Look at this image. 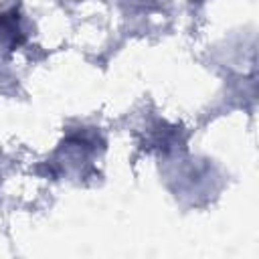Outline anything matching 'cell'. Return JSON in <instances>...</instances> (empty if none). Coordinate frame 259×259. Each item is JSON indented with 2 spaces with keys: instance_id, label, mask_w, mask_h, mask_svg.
<instances>
[{
  "instance_id": "cell-1",
  "label": "cell",
  "mask_w": 259,
  "mask_h": 259,
  "mask_svg": "<svg viewBox=\"0 0 259 259\" xmlns=\"http://www.w3.org/2000/svg\"><path fill=\"white\" fill-rule=\"evenodd\" d=\"M0 42L8 45L10 49L22 42V28H20V18L16 10L0 14Z\"/></svg>"
}]
</instances>
